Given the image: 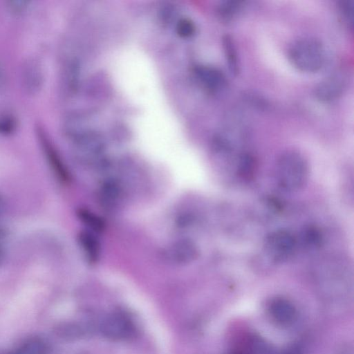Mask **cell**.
<instances>
[{
    "label": "cell",
    "instance_id": "obj_1",
    "mask_svg": "<svg viewBox=\"0 0 354 354\" xmlns=\"http://www.w3.org/2000/svg\"><path fill=\"white\" fill-rule=\"evenodd\" d=\"M308 171V162L300 152L295 150L286 151L277 160V183L285 191L299 190L307 181Z\"/></svg>",
    "mask_w": 354,
    "mask_h": 354
},
{
    "label": "cell",
    "instance_id": "obj_2",
    "mask_svg": "<svg viewBox=\"0 0 354 354\" xmlns=\"http://www.w3.org/2000/svg\"><path fill=\"white\" fill-rule=\"evenodd\" d=\"M288 58L298 70L305 73L318 71L325 62V49L317 39L306 37L295 40L288 49Z\"/></svg>",
    "mask_w": 354,
    "mask_h": 354
},
{
    "label": "cell",
    "instance_id": "obj_3",
    "mask_svg": "<svg viewBox=\"0 0 354 354\" xmlns=\"http://www.w3.org/2000/svg\"><path fill=\"white\" fill-rule=\"evenodd\" d=\"M297 240L286 230H277L269 233L263 241V250L270 261L282 263L290 260L296 252Z\"/></svg>",
    "mask_w": 354,
    "mask_h": 354
},
{
    "label": "cell",
    "instance_id": "obj_4",
    "mask_svg": "<svg viewBox=\"0 0 354 354\" xmlns=\"http://www.w3.org/2000/svg\"><path fill=\"white\" fill-rule=\"evenodd\" d=\"M100 328L102 335L113 341L127 340L135 334L132 321L122 312L108 315L102 321Z\"/></svg>",
    "mask_w": 354,
    "mask_h": 354
},
{
    "label": "cell",
    "instance_id": "obj_5",
    "mask_svg": "<svg viewBox=\"0 0 354 354\" xmlns=\"http://www.w3.org/2000/svg\"><path fill=\"white\" fill-rule=\"evenodd\" d=\"M163 258L170 263L185 266L195 261L199 254L196 243L188 239L176 241L162 252Z\"/></svg>",
    "mask_w": 354,
    "mask_h": 354
},
{
    "label": "cell",
    "instance_id": "obj_6",
    "mask_svg": "<svg viewBox=\"0 0 354 354\" xmlns=\"http://www.w3.org/2000/svg\"><path fill=\"white\" fill-rule=\"evenodd\" d=\"M347 84L346 77L342 71L335 72L322 80L315 88V97L327 102L338 98Z\"/></svg>",
    "mask_w": 354,
    "mask_h": 354
},
{
    "label": "cell",
    "instance_id": "obj_7",
    "mask_svg": "<svg viewBox=\"0 0 354 354\" xmlns=\"http://www.w3.org/2000/svg\"><path fill=\"white\" fill-rule=\"evenodd\" d=\"M194 73L201 86L209 92L220 91L226 86L227 79L225 74L216 67L198 65L195 67Z\"/></svg>",
    "mask_w": 354,
    "mask_h": 354
},
{
    "label": "cell",
    "instance_id": "obj_8",
    "mask_svg": "<svg viewBox=\"0 0 354 354\" xmlns=\"http://www.w3.org/2000/svg\"><path fill=\"white\" fill-rule=\"evenodd\" d=\"M39 138L46 158L53 174L62 183L68 184L71 181V176L59 153L48 141L45 134L40 131Z\"/></svg>",
    "mask_w": 354,
    "mask_h": 354
},
{
    "label": "cell",
    "instance_id": "obj_9",
    "mask_svg": "<svg viewBox=\"0 0 354 354\" xmlns=\"http://www.w3.org/2000/svg\"><path fill=\"white\" fill-rule=\"evenodd\" d=\"M43 71L38 62L28 61L22 70V82L24 88L29 93H37L43 84Z\"/></svg>",
    "mask_w": 354,
    "mask_h": 354
},
{
    "label": "cell",
    "instance_id": "obj_10",
    "mask_svg": "<svg viewBox=\"0 0 354 354\" xmlns=\"http://www.w3.org/2000/svg\"><path fill=\"white\" fill-rule=\"evenodd\" d=\"M272 318L278 324L286 325L291 323L295 316L296 310L293 304L284 298L273 299L268 308Z\"/></svg>",
    "mask_w": 354,
    "mask_h": 354
},
{
    "label": "cell",
    "instance_id": "obj_11",
    "mask_svg": "<svg viewBox=\"0 0 354 354\" xmlns=\"http://www.w3.org/2000/svg\"><path fill=\"white\" fill-rule=\"evenodd\" d=\"M77 240L87 261L91 264L97 262L100 255V243L94 232L82 231L78 234Z\"/></svg>",
    "mask_w": 354,
    "mask_h": 354
},
{
    "label": "cell",
    "instance_id": "obj_12",
    "mask_svg": "<svg viewBox=\"0 0 354 354\" xmlns=\"http://www.w3.org/2000/svg\"><path fill=\"white\" fill-rule=\"evenodd\" d=\"M122 187L119 180L115 178L105 180L100 188V198L106 205L112 206L122 196Z\"/></svg>",
    "mask_w": 354,
    "mask_h": 354
},
{
    "label": "cell",
    "instance_id": "obj_13",
    "mask_svg": "<svg viewBox=\"0 0 354 354\" xmlns=\"http://www.w3.org/2000/svg\"><path fill=\"white\" fill-rule=\"evenodd\" d=\"M222 41L227 67L232 74L236 75L240 71V64L234 39L231 35L226 34L223 36Z\"/></svg>",
    "mask_w": 354,
    "mask_h": 354
},
{
    "label": "cell",
    "instance_id": "obj_14",
    "mask_svg": "<svg viewBox=\"0 0 354 354\" xmlns=\"http://www.w3.org/2000/svg\"><path fill=\"white\" fill-rule=\"evenodd\" d=\"M257 167L256 158L250 153L243 152L237 157L236 171L242 179H251L255 174Z\"/></svg>",
    "mask_w": 354,
    "mask_h": 354
},
{
    "label": "cell",
    "instance_id": "obj_15",
    "mask_svg": "<svg viewBox=\"0 0 354 354\" xmlns=\"http://www.w3.org/2000/svg\"><path fill=\"white\" fill-rule=\"evenodd\" d=\"M48 344L41 338L32 337L24 342L10 354H48Z\"/></svg>",
    "mask_w": 354,
    "mask_h": 354
},
{
    "label": "cell",
    "instance_id": "obj_16",
    "mask_svg": "<svg viewBox=\"0 0 354 354\" xmlns=\"http://www.w3.org/2000/svg\"><path fill=\"white\" fill-rule=\"evenodd\" d=\"M243 1L238 0H225L221 1L217 8L218 17L227 22L233 20L241 12Z\"/></svg>",
    "mask_w": 354,
    "mask_h": 354
},
{
    "label": "cell",
    "instance_id": "obj_17",
    "mask_svg": "<svg viewBox=\"0 0 354 354\" xmlns=\"http://www.w3.org/2000/svg\"><path fill=\"white\" fill-rule=\"evenodd\" d=\"M301 235V241L303 245L310 250L317 249L324 243L323 234L316 226L309 225L306 227Z\"/></svg>",
    "mask_w": 354,
    "mask_h": 354
},
{
    "label": "cell",
    "instance_id": "obj_18",
    "mask_svg": "<svg viewBox=\"0 0 354 354\" xmlns=\"http://www.w3.org/2000/svg\"><path fill=\"white\" fill-rule=\"evenodd\" d=\"M77 217L93 232H101L105 228L102 218L88 209L79 208L77 211Z\"/></svg>",
    "mask_w": 354,
    "mask_h": 354
},
{
    "label": "cell",
    "instance_id": "obj_19",
    "mask_svg": "<svg viewBox=\"0 0 354 354\" xmlns=\"http://www.w3.org/2000/svg\"><path fill=\"white\" fill-rule=\"evenodd\" d=\"M338 10L343 20L349 26H353L354 19V1L342 0L339 1Z\"/></svg>",
    "mask_w": 354,
    "mask_h": 354
},
{
    "label": "cell",
    "instance_id": "obj_20",
    "mask_svg": "<svg viewBox=\"0 0 354 354\" xmlns=\"http://www.w3.org/2000/svg\"><path fill=\"white\" fill-rule=\"evenodd\" d=\"M176 32L179 36L188 38L195 33L196 26L192 20L182 19L178 21L176 25Z\"/></svg>",
    "mask_w": 354,
    "mask_h": 354
},
{
    "label": "cell",
    "instance_id": "obj_21",
    "mask_svg": "<svg viewBox=\"0 0 354 354\" xmlns=\"http://www.w3.org/2000/svg\"><path fill=\"white\" fill-rule=\"evenodd\" d=\"M15 128V120L10 115H0V133L7 134Z\"/></svg>",
    "mask_w": 354,
    "mask_h": 354
},
{
    "label": "cell",
    "instance_id": "obj_22",
    "mask_svg": "<svg viewBox=\"0 0 354 354\" xmlns=\"http://www.w3.org/2000/svg\"><path fill=\"white\" fill-rule=\"evenodd\" d=\"M29 5V1L26 0H12L8 2V8L15 12L24 11Z\"/></svg>",
    "mask_w": 354,
    "mask_h": 354
},
{
    "label": "cell",
    "instance_id": "obj_23",
    "mask_svg": "<svg viewBox=\"0 0 354 354\" xmlns=\"http://www.w3.org/2000/svg\"><path fill=\"white\" fill-rule=\"evenodd\" d=\"M7 84V75L5 69L0 62V90L3 88Z\"/></svg>",
    "mask_w": 354,
    "mask_h": 354
},
{
    "label": "cell",
    "instance_id": "obj_24",
    "mask_svg": "<svg viewBox=\"0 0 354 354\" xmlns=\"http://www.w3.org/2000/svg\"><path fill=\"white\" fill-rule=\"evenodd\" d=\"M6 207V201L3 197L0 194V215L3 214Z\"/></svg>",
    "mask_w": 354,
    "mask_h": 354
},
{
    "label": "cell",
    "instance_id": "obj_25",
    "mask_svg": "<svg viewBox=\"0 0 354 354\" xmlns=\"http://www.w3.org/2000/svg\"><path fill=\"white\" fill-rule=\"evenodd\" d=\"M287 354H301L300 350L297 347H292L291 348Z\"/></svg>",
    "mask_w": 354,
    "mask_h": 354
},
{
    "label": "cell",
    "instance_id": "obj_26",
    "mask_svg": "<svg viewBox=\"0 0 354 354\" xmlns=\"http://www.w3.org/2000/svg\"><path fill=\"white\" fill-rule=\"evenodd\" d=\"M2 257H3V250H2V248H1V247L0 245V261H1V259H2Z\"/></svg>",
    "mask_w": 354,
    "mask_h": 354
},
{
    "label": "cell",
    "instance_id": "obj_27",
    "mask_svg": "<svg viewBox=\"0 0 354 354\" xmlns=\"http://www.w3.org/2000/svg\"><path fill=\"white\" fill-rule=\"evenodd\" d=\"M235 354H243V353H235ZM253 354V353H252Z\"/></svg>",
    "mask_w": 354,
    "mask_h": 354
}]
</instances>
